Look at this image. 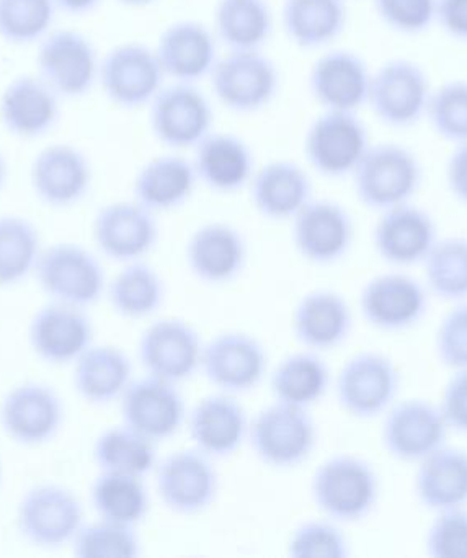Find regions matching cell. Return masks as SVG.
<instances>
[{"mask_svg":"<svg viewBox=\"0 0 467 558\" xmlns=\"http://www.w3.org/2000/svg\"><path fill=\"white\" fill-rule=\"evenodd\" d=\"M310 496L330 521L355 524L374 511L379 476L361 457L339 453L317 466L310 478Z\"/></svg>","mask_w":467,"mask_h":558,"instance_id":"obj_1","label":"cell"},{"mask_svg":"<svg viewBox=\"0 0 467 558\" xmlns=\"http://www.w3.org/2000/svg\"><path fill=\"white\" fill-rule=\"evenodd\" d=\"M352 178L358 201L381 214L411 202L423 171L415 153L404 145L378 143L369 146Z\"/></svg>","mask_w":467,"mask_h":558,"instance_id":"obj_2","label":"cell"},{"mask_svg":"<svg viewBox=\"0 0 467 558\" xmlns=\"http://www.w3.org/2000/svg\"><path fill=\"white\" fill-rule=\"evenodd\" d=\"M247 440L255 457L265 465L296 469L316 450V421L304 408L276 401L258 411L250 421Z\"/></svg>","mask_w":467,"mask_h":558,"instance_id":"obj_3","label":"cell"},{"mask_svg":"<svg viewBox=\"0 0 467 558\" xmlns=\"http://www.w3.org/2000/svg\"><path fill=\"white\" fill-rule=\"evenodd\" d=\"M84 506L58 483L32 486L16 505V531L33 547L58 550L72 544L84 522Z\"/></svg>","mask_w":467,"mask_h":558,"instance_id":"obj_4","label":"cell"},{"mask_svg":"<svg viewBox=\"0 0 467 558\" xmlns=\"http://www.w3.org/2000/svg\"><path fill=\"white\" fill-rule=\"evenodd\" d=\"M39 289L51 302L88 308L107 292V274L81 244L56 243L41 251L35 269Z\"/></svg>","mask_w":467,"mask_h":558,"instance_id":"obj_5","label":"cell"},{"mask_svg":"<svg viewBox=\"0 0 467 558\" xmlns=\"http://www.w3.org/2000/svg\"><path fill=\"white\" fill-rule=\"evenodd\" d=\"M431 89L428 74L415 61H385L371 74L368 106L382 125L410 129L427 117Z\"/></svg>","mask_w":467,"mask_h":558,"instance_id":"obj_6","label":"cell"},{"mask_svg":"<svg viewBox=\"0 0 467 558\" xmlns=\"http://www.w3.org/2000/svg\"><path fill=\"white\" fill-rule=\"evenodd\" d=\"M36 71L61 99H82L98 83L100 60L90 38L61 28L49 32L39 41Z\"/></svg>","mask_w":467,"mask_h":558,"instance_id":"obj_7","label":"cell"},{"mask_svg":"<svg viewBox=\"0 0 467 558\" xmlns=\"http://www.w3.org/2000/svg\"><path fill=\"white\" fill-rule=\"evenodd\" d=\"M209 80L218 102L235 113L260 112L273 102L281 84L276 64L261 50L229 51Z\"/></svg>","mask_w":467,"mask_h":558,"instance_id":"obj_8","label":"cell"},{"mask_svg":"<svg viewBox=\"0 0 467 558\" xmlns=\"http://www.w3.org/2000/svg\"><path fill=\"white\" fill-rule=\"evenodd\" d=\"M401 390V372L381 352L353 355L336 375L335 393L340 407L356 420H372L395 403Z\"/></svg>","mask_w":467,"mask_h":558,"instance_id":"obj_9","label":"cell"},{"mask_svg":"<svg viewBox=\"0 0 467 558\" xmlns=\"http://www.w3.org/2000/svg\"><path fill=\"white\" fill-rule=\"evenodd\" d=\"M369 135L356 113L323 110L304 136V156L317 174L348 178L368 151Z\"/></svg>","mask_w":467,"mask_h":558,"instance_id":"obj_10","label":"cell"},{"mask_svg":"<svg viewBox=\"0 0 467 558\" xmlns=\"http://www.w3.org/2000/svg\"><path fill=\"white\" fill-rule=\"evenodd\" d=\"M162 66L156 50L137 41L111 48L100 61L98 84L113 106L136 110L149 106L163 87Z\"/></svg>","mask_w":467,"mask_h":558,"instance_id":"obj_11","label":"cell"},{"mask_svg":"<svg viewBox=\"0 0 467 558\" xmlns=\"http://www.w3.org/2000/svg\"><path fill=\"white\" fill-rule=\"evenodd\" d=\"M214 112L195 84L163 86L149 104L153 138L170 149L196 148L212 132Z\"/></svg>","mask_w":467,"mask_h":558,"instance_id":"obj_12","label":"cell"},{"mask_svg":"<svg viewBox=\"0 0 467 558\" xmlns=\"http://www.w3.org/2000/svg\"><path fill=\"white\" fill-rule=\"evenodd\" d=\"M156 486L167 509L193 515L211 508L219 492V476L211 457L198 449H183L157 463Z\"/></svg>","mask_w":467,"mask_h":558,"instance_id":"obj_13","label":"cell"},{"mask_svg":"<svg viewBox=\"0 0 467 558\" xmlns=\"http://www.w3.org/2000/svg\"><path fill=\"white\" fill-rule=\"evenodd\" d=\"M201 338L189 323L162 318L147 326L137 342V357L147 375L183 384L201 371Z\"/></svg>","mask_w":467,"mask_h":558,"instance_id":"obj_14","label":"cell"},{"mask_svg":"<svg viewBox=\"0 0 467 558\" xmlns=\"http://www.w3.org/2000/svg\"><path fill=\"white\" fill-rule=\"evenodd\" d=\"M382 447L392 459L418 463L446 444L447 427L438 404L405 400L385 411Z\"/></svg>","mask_w":467,"mask_h":558,"instance_id":"obj_15","label":"cell"},{"mask_svg":"<svg viewBox=\"0 0 467 558\" xmlns=\"http://www.w3.org/2000/svg\"><path fill=\"white\" fill-rule=\"evenodd\" d=\"M64 423V403L54 388L39 381L16 385L0 404V426L20 446L51 442Z\"/></svg>","mask_w":467,"mask_h":558,"instance_id":"obj_16","label":"cell"},{"mask_svg":"<svg viewBox=\"0 0 467 558\" xmlns=\"http://www.w3.org/2000/svg\"><path fill=\"white\" fill-rule=\"evenodd\" d=\"M268 371L267 349L245 332H222L202 348L201 372L222 393L255 390Z\"/></svg>","mask_w":467,"mask_h":558,"instance_id":"obj_17","label":"cell"},{"mask_svg":"<svg viewBox=\"0 0 467 558\" xmlns=\"http://www.w3.org/2000/svg\"><path fill=\"white\" fill-rule=\"evenodd\" d=\"M291 221L294 247L307 263L332 266L352 250L355 227L346 208L336 202L310 198Z\"/></svg>","mask_w":467,"mask_h":558,"instance_id":"obj_18","label":"cell"},{"mask_svg":"<svg viewBox=\"0 0 467 558\" xmlns=\"http://www.w3.org/2000/svg\"><path fill=\"white\" fill-rule=\"evenodd\" d=\"M121 420L152 442L179 433L186 420V404L176 384L146 375L131 380L120 398Z\"/></svg>","mask_w":467,"mask_h":558,"instance_id":"obj_19","label":"cell"},{"mask_svg":"<svg viewBox=\"0 0 467 558\" xmlns=\"http://www.w3.org/2000/svg\"><path fill=\"white\" fill-rule=\"evenodd\" d=\"M94 172L87 156L77 146L54 143L46 146L29 166L33 194L46 207L71 208L90 192Z\"/></svg>","mask_w":467,"mask_h":558,"instance_id":"obj_20","label":"cell"},{"mask_svg":"<svg viewBox=\"0 0 467 558\" xmlns=\"http://www.w3.org/2000/svg\"><path fill=\"white\" fill-rule=\"evenodd\" d=\"M428 293L414 277L388 272L372 277L359 292V312L372 328L385 332L414 328L427 315Z\"/></svg>","mask_w":467,"mask_h":558,"instance_id":"obj_21","label":"cell"},{"mask_svg":"<svg viewBox=\"0 0 467 558\" xmlns=\"http://www.w3.org/2000/svg\"><path fill=\"white\" fill-rule=\"evenodd\" d=\"M95 244L116 263L143 260L159 241V223L153 211L139 202H111L97 211L91 225Z\"/></svg>","mask_w":467,"mask_h":558,"instance_id":"obj_22","label":"cell"},{"mask_svg":"<svg viewBox=\"0 0 467 558\" xmlns=\"http://www.w3.org/2000/svg\"><path fill=\"white\" fill-rule=\"evenodd\" d=\"M28 342L46 364H74L94 342V326L84 310L51 302L29 319Z\"/></svg>","mask_w":467,"mask_h":558,"instance_id":"obj_23","label":"cell"},{"mask_svg":"<svg viewBox=\"0 0 467 558\" xmlns=\"http://www.w3.org/2000/svg\"><path fill=\"white\" fill-rule=\"evenodd\" d=\"M438 241L437 223L411 202L381 211L372 230V244L384 263L395 267L423 264Z\"/></svg>","mask_w":467,"mask_h":558,"instance_id":"obj_24","label":"cell"},{"mask_svg":"<svg viewBox=\"0 0 467 558\" xmlns=\"http://www.w3.org/2000/svg\"><path fill=\"white\" fill-rule=\"evenodd\" d=\"M371 71L349 50L327 51L310 68L309 90L323 110L358 112L368 106Z\"/></svg>","mask_w":467,"mask_h":558,"instance_id":"obj_25","label":"cell"},{"mask_svg":"<svg viewBox=\"0 0 467 558\" xmlns=\"http://www.w3.org/2000/svg\"><path fill=\"white\" fill-rule=\"evenodd\" d=\"M59 119L61 97L39 76L13 77L0 94V125L13 138H42Z\"/></svg>","mask_w":467,"mask_h":558,"instance_id":"obj_26","label":"cell"},{"mask_svg":"<svg viewBox=\"0 0 467 558\" xmlns=\"http://www.w3.org/2000/svg\"><path fill=\"white\" fill-rule=\"evenodd\" d=\"M165 77L175 83L196 84L211 76L218 63V38L205 24L175 22L160 34L157 47Z\"/></svg>","mask_w":467,"mask_h":558,"instance_id":"obj_27","label":"cell"},{"mask_svg":"<svg viewBox=\"0 0 467 558\" xmlns=\"http://www.w3.org/2000/svg\"><path fill=\"white\" fill-rule=\"evenodd\" d=\"M189 272L208 286L234 282L247 263V243L237 228L221 221L196 228L186 243Z\"/></svg>","mask_w":467,"mask_h":558,"instance_id":"obj_28","label":"cell"},{"mask_svg":"<svg viewBox=\"0 0 467 558\" xmlns=\"http://www.w3.org/2000/svg\"><path fill=\"white\" fill-rule=\"evenodd\" d=\"M247 413L235 395L201 398L188 416V433L195 449L211 459H228L244 446L248 436Z\"/></svg>","mask_w":467,"mask_h":558,"instance_id":"obj_29","label":"cell"},{"mask_svg":"<svg viewBox=\"0 0 467 558\" xmlns=\"http://www.w3.org/2000/svg\"><path fill=\"white\" fill-rule=\"evenodd\" d=\"M291 326L296 341L309 351H333L352 335L353 313L340 293L314 290L297 302Z\"/></svg>","mask_w":467,"mask_h":558,"instance_id":"obj_30","label":"cell"},{"mask_svg":"<svg viewBox=\"0 0 467 558\" xmlns=\"http://www.w3.org/2000/svg\"><path fill=\"white\" fill-rule=\"evenodd\" d=\"M198 182L218 194H235L250 184L255 158L250 146L234 133H209L193 158Z\"/></svg>","mask_w":467,"mask_h":558,"instance_id":"obj_31","label":"cell"},{"mask_svg":"<svg viewBox=\"0 0 467 558\" xmlns=\"http://www.w3.org/2000/svg\"><path fill=\"white\" fill-rule=\"evenodd\" d=\"M248 185L255 210L271 221L293 220L312 198L309 174L287 159L267 162Z\"/></svg>","mask_w":467,"mask_h":558,"instance_id":"obj_32","label":"cell"},{"mask_svg":"<svg viewBox=\"0 0 467 558\" xmlns=\"http://www.w3.org/2000/svg\"><path fill=\"white\" fill-rule=\"evenodd\" d=\"M196 184L193 161L179 155L156 156L134 178V201L153 214L176 210L189 201Z\"/></svg>","mask_w":467,"mask_h":558,"instance_id":"obj_33","label":"cell"},{"mask_svg":"<svg viewBox=\"0 0 467 558\" xmlns=\"http://www.w3.org/2000/svg\"><path fill=\"white\" fill-rule=\"evenodd\" d=\"M415 495L423 508L438 512L467 506V450L443 447L418 462Z\"/></svg>","mask_w":467,"mask_h":558,"instance_id":"obj_34","label":"cell"},{"mask_svg":"<svg viewBox=\"0 0 467 558\" xmlns=\"http://www.w3.org/2000/svg\"><path fill=\"white\" fill-rule=\"evenodd\" d=\"M133 380V364L126 352L114 345L91 344L74 362L72 384L75 393L94 407H107L120 400Z\"/></svg>","mask_w":467,"mask_h":558,"instance_id":"obj_35","label":"cell"},{"mask_svg":"<svg viewBox=\"0 0 467 558\" xmlns=\"http://www.w3.org/2000/svg\"><path fill=\"white\" fill-rule=\"evenodd\" d=\"M348 12L345 0H283L281 25L300 50H319L339 40Z\"/></svg>","mask_w":467,"mask_h":558,"instance_id":"obj_36","label":"cell"},{"mask_svg":"<svg viewBox=\"0 0 467 558\" xmlns=\"http://www.w3.org/2000/svg\"><path fill=\"white\" fill-rule=\"evenodd\" d=\"M330 368L317 352L303 351L284 357L271 375V391L280 403L309 410L330 388Z\"/></svg>","mask_w":467,"mask_h":558,"instance_id":"obj_37","label":"cell"},{"mask_svg":"<svg viewBox=\"0 0 467 558\" xmlns=\"http://www.w3.org/2000/svg\"><path fill=\"white\" fill-rule=\"evenodd\" d=\"M273 32L267 0H219L214 35L231 51L261 50Z\"/></svg>","mask_w":467,"mask_h":558,"instance_id":"obj_38","label":"cell"},{"mask_svg":"<svg viewBox=\"0 0 467 558\" xmlns=\"http://www.w3.org/2000/svg\"><path fill=\"white\" fill-rule=\"evenodd\" d=\"M90 501L98 518L136 527L149 514L150 498L143 478L100 472L90 486Z\"/></svg>","mask_w":467,"mask_h":558,"instance_id":"obj_39","label":"cell"},{"mask_svg":"<svg viewBox=\"0 0 467 558\" xmlns=\"http://www.w3.org/2000/svg\"><path fill=\"white\" fill-rule=\"evenodd\" d=\"M108 300L116 315L143 319L159 312L165 300L160 274L143 260L127 263L107 287Z\"/></svg>","mask_w":467,"mask_h":558,"instance_id":"obj_40","label":"cell"},{"mask_svg":"<svg viewBox=\"0 0 467 558\" xmlns=\"http://www.w3.org/2000/svg\"><path fill=\"white\" fill-rule=\"evenodd\" d=\"M94 460L100 472L144 478L157 466L156 442L126 424L108 427L95 440Z\"/></svg>","mask_w":467,"mask_h":558,"instance_id":"obj_41","label":"cell"},{"mask_svg":"<svg viewBox=\"0 0 467 558\" xmlns=\"http://www.w3.org/2000/svg\"><path fill=\"white\" fill-rule=\"evenodd\" d=\"M38 228L20 215L0 217V287L22 283L35 274L41 256Z\"/></svg>","mask_w":467,"mask_h":558,"instance_id":"obj_42","label":"cell"},{"mask_svg":"<svg viewBox=\"0 0 467 558\" xmlns=\"http://www.w3.org/2000/svg\"><path fill=\"white\" fill-rule=\"evenodd\" d=\"M428 290L446 302L467 300V240L444 238L438 240L423 260Z\"/></svg>","mask_w":467,"mask_h":558,"instance_id":"obj_43","label":"cell"},{"mask_svg":"<svg viewBox=\"0 0 467 558\" xmlns=\"http://www.w3.org/2000/svg\"><path fill=\"white\" fill-rule=\"evenodd\" d=\"M54 0H0V40L13 47L39 44L51 32Z\"/></svg>","mask_w":467,"mask_h":558,"instance_id":"obj_44","label":"cell"},{"mask_svg":"<svg viewBox=\"0 0 467 558\" xmlns=\"http://www.w3.org/2000/svg\"><path fill=\"white\" fill-rule=\"evenodd\" d=\"M72 548L81 558H136L140 555V541L136 527L100 519L82 525Z\"/></svg>","mask_w":467,"mask_h":558,"instance_id":"obj_45","label":"cell"},{"mask_svg":"<svg viewBox=\"0 0 467 558\" xmlns=\"http://www.w3.org/2000/svg\"><path fill=\"white\" fill-rule=\"evenodd\" d=\"M425 119L446 142L456 146L467 143V81H447L434 89Z\"/></svg>","mask_w":467,"mask_h":558,"instance_id":"obj_46","label":"cell"},{"mask_svg":"<svg viewBox=\"0 0 467 558\" xmlns=\"http://www.w3.org/2000/svg\"><path fill=\"white\" fill-rule=\"evenodd\" d=\"M287 551L294 558H346L349 544L336 522L306 521L291 535Z\"/></svg>","mask_w":467,"mask_h":558,"instance_id":"obj_47","label":"cell"},{"mask_svg":"<svg viewBox=\"0 0 467 558\" xmlns=\"http://www.w3.org/2000/svg\"><path fill=\"white\" fill-rule=\"evenodd\" d=\"M425 550L433 558H467V509L438 511L425 535Z\"/></svg>","mask_w":467,"mask_h":558,"instance_id":"obj_48","label":"cell"},{"mask_svg":"<svg viewBox=\"0 0 467 558\" xmlns=\"http://www.w3.org/2000/svg\"><path fill=\"white\" fill-rule=\"evenodd\" d=\"M379 21L395 34H423L437 19V0H372Z\"/></svg>","mask_w":467,"mask_h":558,"instance_id":"obj_49","label":"cell"},{"mask_svg":"<svg viewBox=\"0 0 467 558\" xmlns=\"http://www.w3.org/2000/svg\"><path fill=\"white\" fill-rule=\"evenodd\" d=\"M438 361L451 371L467 368V300L443 316L434 335Z\"/></svg>","mask_w":467,"mask_h":558,"instance_id":"obj_50","label":"cell"},{"mask_svg":"<svg viewBox=\"0 0 467 558\" xmlns=\"http://www.w3.org/2000/svg\"><path fill=\"white\" fill-rule=\"evenodd\" d=\"M441 413L450 430L467 436V368L454 372L441 395Z\"/></svg>","mask_w":467,"mask_h":558,"instance_id":"obj_51","label":"cell"},{"mask_svg":"<svg viewBox=\"0 0 467 558\" xmlns=\"http://www.w3.org/2000/svg\"><path fill=\"white\" fill-rule=\"evenodd\" d=\"M434 24L447 37L467 44V0H437Z\"/></svg>","mask_w":467,"mask_h":558,"instance_id":"obj_52","label":"cell"},{"mask_svg":"<svg viewBox=\"0 0 467 558\" xmlns=\"http://www.w3.org/2000/svg\"><path fill=\"white\" fill-rule=\"evenodd\" d=\"M446 185L451 195L467 205V143L457 145L446 162Z\"/></svg>","mask_w":467,"mask_h":558,"instance_id":"obj_53","label":"cell"},{"mask_svg":"<svg viewBox=\"0 0 467 558\" xmlns=\"http://www.w3.org/2000/svg\"><path fill=\"white\" fill-rule=\"evenodd\" d=\"M59 12L72 15V17H82V15L91 14L101 0H54Z\"/></svg>","mask_w":467,"mask_h":558,"instance_id":"obj_54","label":"cell"},{"mask_svg":"<svg viewBox=\"0 0 467 558\" xmlns=\"http://www.w3.org/2000/svg\"><path fill=\"white\" fill-rule=\"evenodd\" d=\"M120 4L127 5V8H144V5H150L156 0H118Z\"/></svg>","mask_w":467,"mask_h":558,"instance_id":"obj_55","label":"cell"},{"mask_svg":"<svg viewBox=\"0 0 467 558\" xmlns=\"http://www.w3.org/2000/svg\"><path fill=\"white\" fill-rule=\"evenodd\" d=\"M7 174H9V169H7V161L5 158H3L2 153H0V191H2L3 185H5Z\"/></svg>","mask_w":467,"mask_h":558,"instance_id":"obj_56","label":"cell"},{"mask_svg":"<svg viewBox=\"0 0 467 558\" xmlns=\"http://www.w3.org/2000/svg\"><path fill=\"white\" fill-rule=\"evenodd\" d=\"M0 476H2V466H0Z\"/></svg>","mask_w":467,"mask_h":558,"instance_id":"obj_57","label":"cell"}]
</instances>
